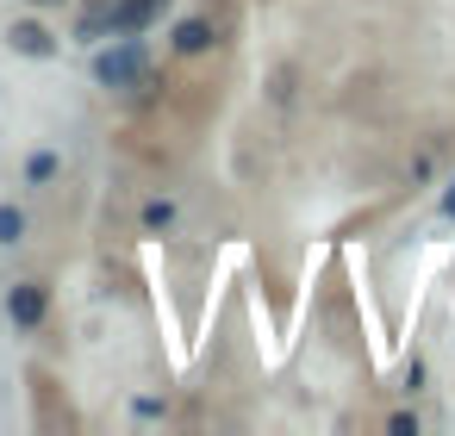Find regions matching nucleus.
Masks as SVG:
<instances>
[{
  "instance_id": "obj_1",
  "label": "nucleus",
  "mask_w": 455,
  "mask_h": 436,
  "mask_svg": "<svg viewBox=\"0 0 455 436\" xmlns=\"http://www.w3.org/2000/svg\"><path fill=\"white\" fill-rule=\"evenodd\" d=\"M150 75V57H144V38H119L107 51H94V82L113 88V94H132L138 82Z\"/></svg>"
},
{
  "instance_id": "obj_2",
  "label": "nucleus",
  "mask_w": 455,
  "mask_h": 436,
  "mask_svg": "<svg viewBox=\"0 0 455 436\" xmlns=\"http://www.w3.org/2000/svg\"><path fill=\"white\" fill-rule=\"evenodd\" d=\"M169 13V0H107V38H144Z\"/></svg>"
},
{
  "instance_id": "obj_3",
  "label": "nucleus",
  "mask_w": 455,
  "mask_h": 436,
  "mask_svg": "<svg viewBox=\"0 0 455 436\" xmlns=\"http://www.w3.org/2000/svg\"><path fill=\"white\" fill-rule=\"evenodd\" d=\"M7 318H13L20 330H38V324L51 318V287H44V281H13V287H7Z\"/></svg>"
},
{
  "instance_id": "obj_4",
  "label": "nucleus",
  "mask_w": 455,
  "mask_h": 436,
  "mask_svg": "<svg viewBox=\"0 0 455 436\" xmlns=\"http://www.w3.org/2000/svg\"><path fill=\"white\" fill-rule=\"evenodd\" d=\"M7 51H20V57H38V63H44V57H57L63 44H57V32H51V26H38V20H13V26H7Z\"/></svg>"
},
{
  "instance_id": "obj_5",
  "label": "nucleus",
  "mask_w": 455,
  "mask_h": 436,
  "mask_svg": "<svg viewBox=\"0 0 455 436\" xmlns=\"http://www.w3.org/2000/svg\"><path fill=\"white\" fill-rule=\"evenodd\" d=\"M169 44H175V57H206V51L219 44V26H212L206 13H194V20H181V26L169 32Z\"/></svg>"
},
{
  "instance_id": "obj_6",
  "label": "nucleus",
  "mask_w": 455,
  "mask_h": 436,
  "mask_svg": "<svg viewBox=\"0 0 455 436\" xmlns=\"http://www.w3.org/2000/svg\"><path fill=\"white\" fill-rule=\"evenodd\" d=\"M26 231H32V218H26V206H0V243H26Z\"/></svg>"
},
{
  "instance_id": "obj_7",
  "label": "nucleus",
  "mask_w": 455,
  "mask_h": 436,
  "mask_svg": "<svg viewBox=\"0 0 455 436\" xmlns=\"http://www.w3.org/2000/svg\"><path fill=\"white\" fill-rule=\"evenodd\" d=\"M57 169H63V163H57V150H38V156L26 163V181H32V187H44V181H51Z\"/></svg>"
},
{
  "instance_id": "obj_8",
  "label": "nucleus",
  "mask_w": 455,
  "mask_h": 436,
  "mask_svg": "<svg viewBox=\"0 0 455 436\" xmlns=\"http://www.w3.org/2000/svg\"><path fill=\"white\" fill-rule=\"evenodd\" d=\"M76 38H82V44H100V38H107V7H94V13L82 20V32H76Z\"/></svg>"
},
{
  "instance_id": "obj_9",
  "label": "nucleus",
  "mask_w": 455,
  "mask_h": 436,
  "mask_svg": "<svg viewBox=\"0 0 455 436\" xmlns=\"http://www.w3.org/2000/svg\"><path fill=\"white\" fill-rule=\"evenodd\" d=\"M144 225H150V231H169V225H175V206H169V200H150V206H144Z\"/></svg>"
},
{
  "instance_id": "obj_10",
  "label": "nucleus",
  "mask_w": 455,
  "mask_h": 436,
  "mask_svg": "<svg viewBox=\"0 0 455 436\" xmlns=\"http://www.w3.org/2000/svg\"><path fill=\"white\" fill-rule=\"evenodd\" d=\"M387 430H393V436H418V417H411V411H393Z\"/></svg>"
},
{
  "instance_id": "obj_11",
  "label": "nucleus",
  "mask_w": 455,
  "mask_h": 436,
  "mask_svg": "<svg viewBox=\"0 0 455 436\" xmlns=\"http://www.w3.org/2000/svg\"><path fill=\"white\" fill-rule=\"evenodd\" d=\"M418 386H424V361L411 355V361H405V392H418Z\"/></svg>"
},
{
  "instance_id": "obj_12",
  "label": "nucleus",
  "mask_w": 455,
  "mask_h": 436,
  "mask_svg": "<svg viewBox=\"0 0 455 436\" xmlns=\"http://www.w3.org/2000/svg\"><path fill=\"white\" fill-rule=\"evenodd\" d=\"M443 212H449V218H455V187H449V194H443Z\"/></svg>"
},
{
  "instance_id": "obj_13",
  "label": "nucleus",
  "mask_w": 455,
  "mask_h": 436,
  "mask_svg": "<svg viewBox=\"0 0 455 436\" xmlns=\"http://www.w3.org/2000/svg\"><path fill=\"white\" fill-rule=\"evenodd\" d=\"M26 7H63V0H26Z\"/></svg>"
}]
</instances>
